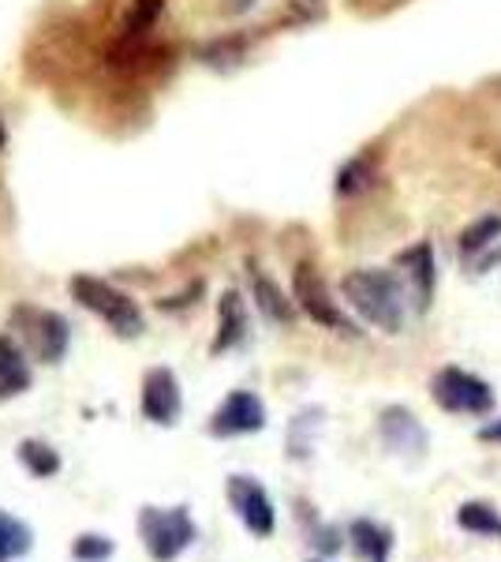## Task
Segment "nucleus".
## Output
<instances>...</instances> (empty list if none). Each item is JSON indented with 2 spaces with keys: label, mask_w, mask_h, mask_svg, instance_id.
I'll return each instance as SVG.
<instances>
[{
  "label": "nucleus",
  "mask_w": 501,
  "mask_h": 562,
  "mask_svg": "<svg viewBox=\"0 0 501 562\" xmlns=\"http://www.w3.org/2000/svg\"><path fill=\"white\" fill-rule=\"evenodd\" d=\"M166 4L169 0H132L116 38H153V26L166 15Z\"/></svg>",
  "instance_id": "obj_21"
},
{
  "label": "nucleus",
  "mask_w": 501,
  "mask_h": 562,
  "mask_svg": "<svg viewBox=\"0 0 501 562\" xmlns=\"http://www.w3.org/2000/svg\"><path fill=\"white\" fill-rule=\"evenodd\" d=\"M0 562H4V559H0Z\"/></svg>",
  "instance_id": "obj_31"
},
{
  "label": "nucleus",
  "mask_w": 501,
  "mask_h": 562,
  "mask_svg": "<svg viewBox=\"0 0 501 562\" xmlns=\"http://www.w3.org/2000/svg\"><path fill=\"white\" fill-rule=\"evenodd\" d=\"M243 53H248V34H225V38L206 42L198 49V57L209 68H236L243 60Z\"/></svg>",
  "instance_id": "obj_23"
},
{
  "label": "nucleus",
  "mask_w": 501,
  "mask_h": 562,
  "mask_svg": "<svg viewBox=\"0 0 501 562\" xmlns=\"http://www.w3.org/2000/svg\"><path fill=\"white\" fill-rule=\"evenodd\" d=\"M251 4H254V0H232V4H225V12H232V15L236 12H248Z\"/></svg>",
  "instance_id": "obj_28"
},
{
  "label": "nucleus",
  "mask_w": 501,
  "mask_h": 562,
  "mask_svg": "<svg viewBox=\"0 0 501 562\" xmlns=\"http://www.w3.org/2000/svg\"><path fill=\"white\" fill-rule=\"evenodd\" d=\"M31 548H34L31 525H26L23 518H15V514L0 510V559H4V562L23 559Z\"/></svg>",
  "instance_id": "obj_22"
},
{
  "label": "nucleus",
  "mask_w": 501,
  "mask_h": 562,
  "mask_svg": "<svg viewBox=\"0 0 501 562\" xmlns=\"http://www.w3.org/2000/svg\"><path fill=\"white\" fill-rule=\"evenodd\" d=\"M198 296H203V281H195V285H187L184 293H177V296H166V301H158V312H180V307L198 304Z\"/></svg>",
  "instance_id": "obj_25"
},
{
  "label": "nucleus",
  "mask_w": 501,
  "mask_h": 562,
  "mask_svg": "<svg viewBox=\"0 0 501 562\" xmlns=\"http://www.w3.org/2000/svg\"><path fill=\"white\" fill-rule=\"evenodd\" d=\"M139 409L150 424L158 428H172L184 413V394H180V379L177 371L158 364L143 375V394H139Z\"/></svg>",
  "instance_id": "obj_10"
},
{
  "label": "nucleus",
  "mask_w": 501,
  "mask_h": 562,
  "mask_svg": "<svg viewBox=\"0 0 501 562\" xmlns=\"http://www.w3.org/2000/svg\"><path fill=\"white\" fill-rule=\"evenodd\" d=\"M378 184V166L371 154H355V158L344 161L341 169H337V180H333V192L341 199H355L363 192H371V188Z\"/></svg>",
  "instance_id": "obj_18"
},
{
  "label": "nucleus",
  "mask_w": 501,
  "mask_h": 562,
  "mask_svg": "<svg viewBox=\"0 0 501 562\" xmlns=\"http://www.w3.org/2000/svg\"><path fill=\"white\" fill-rule=\"evenodd\" d=\"M498 244H501V214H482L468 225V229H460L457 251H460L464 267L471 270L490 248H498Z\"/></svg>",
  "instance_id": "obj_16"
},
{
  "label": "nucleus",
  "mask_w": 501,
  "mask_h": 562,
  "mask_svg": "<svg viewBox=\"0 0 501 562\" xmlns=\"http://www.w3.org/2000/svg\"><path fill=\"white\" fill-rule=\"evenodd\" d=\"M31 386H34V371L31 360H26V349L20 346V338L0 334V402L23 397Z\"/></svg>",
  "instance_id": "obj_13"
},
{
  "label": "nucleus",
  "mask_w": 501,
  "mask_h": 562,
  "mask_svg": "<svg viewBox=\"0 0 501 562\" xmlns=\"http://www.w3.org/2000/svg\"><path fill=\"white\" fill-rule=\"evenodd\" d=\"M322 420H326V413L318 409V405H307V409H299L293 420H288V435H285L288 458H293V461H307V458L315 454Z\"/></svg>",
  "instance_id": "obj_17"
},
{
  "label": "nucleus",
  "mask_w": 501,
  "mask_h": 562,
  "mask_svg": "<svg viewBox=\"0 0 501 562\" xmlns=\"http://www.w3.org/2000/svg\"><path fill=\"white\" fill-rule=\"evenodd\" d=\"M251 301L270 323H277V326H293L296 323V312H299L296 301L270 274H262L259 267H251Z\"/></svg>",
  "instance_id": "obj_14"
},
{
  "label": "nucleus",
  "mask_w": 501,
  "mask_h": 562,
  "mask_svg": "<svg viewBox=\"0 0 501 562\" xmlns=\"http://www.w3.org/2000/svg\"><path fill=\"white\" fill-rule=\"evenodd\" d=\"M266 428V402L254 390H232L214 413H209L206 431L214 439H240V435H259Z\"/></svg>",
  "instance_id": "obj_9"
},
{
  "label": "nucleus",
  "mask_w": 501,
  "mask_h": 562,
  "mask_svg": "<svg viewBox=\"0 0 501 562\" xmlns=\"http://www.w3.org/2000/svg\"><path fill=\"white\" fill-rule=\"evenodd\" d=\"M248 334H251L248 301H243L240 289H225L221 301H217V330H214V341H209V357L240 349L243 341H248Z\"/></svg>",
  "instance_id": "obj_12"
},
{
  "label": "nucleus",
  "mask_w": 501,
  "mask_h": 562,
  "mask_svg": "<svg viewBox=\"0 0 501 562\" xmlns=\"http://www.w3.org/2000/svg\"><path fill=\"white\" fill-rule=\"evenodd\" d=\"M431 402L453 416H490L498 405L494 386L482 375L457 364H445L431 375Z\"/></svg>",
  "instance_id": "obj_5"
},
{
  "label": "nucleus",
  "mask_w": 501,
  "mask_h": 562,
  "mask_svg": "<svg viewBox=\"0 0 501 562\" xmlns=\"http://www.w3.org/2000/svg\"><path fill=\"white\" fill-rule=\"evenodd\" d=\"M68 293L79 307H87L90 315L109 323V330L116 338H139L147 330V315H143L139 301L132 293H124V289H116L113 281L98 274H76L68 281Z\"/></svg>",
  "instance_id": "obj_2"
},
{
  "label": "nucleus",
  "mask_w": 501,
  "mask_h": 562,
  "mask_svg": "<svg viewBox=\"0 0 501 562\" xmlns=\"http://www.w3.org/2000/svg\"><path fill=\"white\" fill-rule=\"evenodd\" d=\"M311 562H322V559H311Z\"/></svg>",
  "instance_id": "obj_30"
},
{
  "label": "nucleus",
  "mask_w": 501,
  "mask_h": 562,
  "mask_svg": "<svg viewBox=\"0 0 501 562\" xmlns=\"http://www.w3.org/2000/svg\"><path fill=\"white\" fill-rule=\"evenodd\" d=\"M225 498H229L236 518H240V525L251 532V537H259V540L273 537V529H277V506H273L270 492L259 484V480L240 476V473L229 476L225 480Z\"/></svg>",
  "instance_id": "obj_8"
},
{
  "label": "nucleus",
  "mask_w": 501,
  "mask_h": 562,
  "mask_svg": "<svg viewBox=\"0 0 501 562\" xmlns=\"http://www.w3.org/2000/svg\"><path fill=\"white\" fill-rule=\"evenodd\" d=\"M457 529L471 532V537L501 540V510L487 498H468L457 506Z\"/></svg>",
  "instance_id": "obj_19"
},
{
  "label": "nucleus",
  "mask_w": 501,
  "mask_h": 562,
  "mask_svg": "<svg viewBox=\"0 0 501 562\" xmlns=\"http://www.w3.org/2000/svg\"><path fill=\"white\" fill-rule=\"evenodd\" d=\"M4 143H8V128H4V121H0V150H4Z\"/></svg>",
  "instance_id": "obj_29"
},
{
  "label": "nucleus",
  "mask_w": 501,
  "mask_h": 562,
  "mask_svg": "<svg viewBox=\"0 0 501 562\" xmlns=\"http://www.w3.org/2000/svg\"><path fill=\"white\" fill-rule=\"evenodd\" d=\"M341 296L363 323L378 326L382 334H400L408 319V293L400 270H378V267H355L341 278Z\"/></svg>",
  "instance_id": "obj_1"
},
{
  "label": "nucleus",
  "mask_w": 501,
  "mask_h": 562,
  "mask_svg": "<svg viewBox=\"0 0 501 562\" xmlns=\"http://www.w3.org/2000/svg\"><path fill=\"white\" fill-rule=\"evenodd\" d=\"M498 262H501V244H498V248H490L487 256H482L476 267H471V274H487V270H494Z\"/></svg>",
  "instance_id": "obj_26"
},
{
  "label": "nucleus",
  "mask_w": 501,
  "mask_h": 562,
  "mask_svg": "<svg viewBox=\"0 0 501 562\" xmlns=\"http://www.w3.org/2000/svg\"><path fill=\"white\" fill-rule=\"evenodd\" d=\"M135 529L153 562H177L198 540L191 506H143Z\"/></svg>",
  "instance_id": "obj_4"
},
{
  "label": "nucleus",
  "mask_w": 501,
  "mask_h": 562,
  "mask_svg": "<svg viewBox=\"0 0 501 562\" xmlns=\"http://www.w3.org/2000/svg\"><path fill=\"white\" fill-rule=\"evenodd\" d=\"M8 326L15 330L20 346L26 349V357L38 360V364H60L68 357V346H71V326L64 319L60 312L53 307H42V304H15L8 312Z\"/></svg>",
  "instance_id": "obj_3"
},
{
  "label": "nucleus",
  "mask_w": 501,
  "mask_h": 562,
  "mask_svg": "<svg viewBox=\"0 0 501 562\" xmlns=\"http://www.w3.org/2000/svg\"><path fill=\"white\" fill-rule=\"evenodd\" d=\"M15 458H20V465L34 480H49V476H57L60 469H64L60 454L49 447V442H42V439H20V447H15Z\"/></svg>",
  "instance_id": "obj_20"
},
{
  "label": "nucleus",
  "mask_w": 501,
  "mask_h": 562,
  "mask_svg": "<svg viewBox=\"0 0 501 562\" xmlns=\"http://www.w3.org/2000/svg\"><path fill=\"white\" fill-rule=\"evenodd\" d=\"M349 543L363 562H389L397 537L389 525H382L375 518H355L349 525Z\"/></svg>",
  "instance_id": "obj_15"
},
{
  "label": "nucleus",
  "mask_w": 501,
  "mask_h": 562,
  "mask_svg": "<svg viewBox=\"0 0 501 562\" xmlns=\"http://www.w3.org/2000/svg\"><path fill=\"white\" fill-rule=\"evenodd\" d=\"M116 551V540L105 537V532H79L71 540V559L76 562H109Z\"/></svg>",
  "instance_id": "obj_24"
},
{
  "label": "nucleus",
  "mask_w": 501,
  "mask_h": 562,
  "mask_svg": "<svg viewBox=\"0 0 501 562\" xmlns=\"http://www.w3.org/2000/svg\"><path fill=\"white\" fill-rule=\"evenodd\" d=\"M397 270L405 278L408 293H412L415 312H431L434 289H439V259H434L431 240H415L412 248L397 251Z\"/></svg>",
  "instance_id": "obj_11"
},
{
  "label": "nucleus",
  "mask_w": 501,
  "mask_h": 562,
  "mask_svg": "<svg viewBox=\"0 0 501 562\" xmlns=\"http://www.w3.org/2000/svg\"><path fill=\"white\" fill-rule=\"evenodd\" d=\"M378 439L389 454L408 461V465L423 461L426 450H431V431L408 405H386L378 413Z\"/></svg>",
  "instance_id": "obj_7"
},
{
  "label": "nucleus",
  "mask_w": 501,
  "mask_h": 562,
  "mask_svg": "<svg viewBox=\"0 0 501 562\" xmlns=\"http://www.w3.org/2000/svg\"><path fill=\"white\" fill-rule=\"evenodd\" d=\"M479 439L482 442H498V447H501V416H498V420H490V424H482Z\"/></svg>",
  "instance_id": "obj_27"
},
{
  "label": "nucleus",
  "mask_w": 501,
  "mask_h": 562,
  "mask_svg": "<svg viewBox=\"0 0 501 562\" xmlns=\"http://www.w3.org/2000/svg\"><path fill=\"white\" fill-rule=\"evenodd\" d=\"M293 301L307 319L326 326V330L344 334V338H355V334H360V326L349 319V312L341 307V301H333L330 285H326L322 270H318L315 262H299L293 270Z\"/></svg>",
  "instance_id": "obj_6"
}]
</instances>
